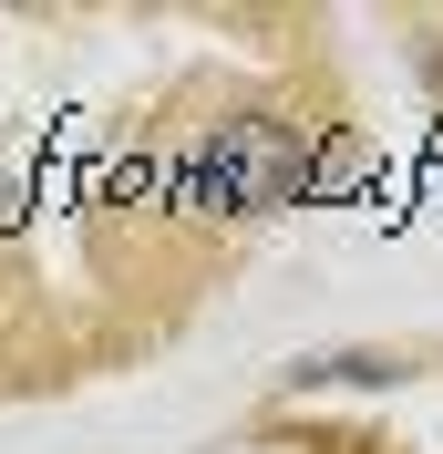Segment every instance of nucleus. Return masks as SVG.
<instances>
[{
	"label": "nucleus",
	"mask_w": 443,
	"mask_h": 454,
	"mask_svg": "<svg viewBox=\"0 0 443 454\" xmlns=\"http://www.w3.org/2000/svg\"><path fill=\"white\" fill-rule=\"evenodd\" d=\"M289 382H361V393H392V382H402V362H392V351H309V362H289Z\"/></svg>",
	"instance_id": "2"
},
{
	"label": "nucleus",
	"mask_w": 443,
	"mask_h": 454,
	"mask_svg": "<svg viewBox=\"0 0 443 454\" xmlns=\"http://www.w3.org/2000/svg\"><path fill=\"white\" fill-rule=\"evenodd\" d=\"M309 197V145L268 114H237L186 155V207L196 217H268V207Z\"/></svg>",
	"instance_id": "1"
}]
</instances>
